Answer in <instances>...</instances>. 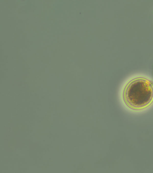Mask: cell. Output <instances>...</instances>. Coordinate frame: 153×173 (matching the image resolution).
I'll list each match as a JSON object with an SVG mask.
<instances>
[{
  "instance_id": "1",
  "label": "cell",
  "mask_w": 153,
  "mask_h": 173,
  "mask_svg": "<svg viewBox=\"0 0 153 173\" xmlns=\"http://www.w3.org/2000/svg\"><path fill=\"white\" fill-rule=\"evenodd\" d=\"M122 96L130 108L134 110L145 109L153 103V82L143 77H134L126 84Z\"/></svg>"
}]
</instances>
